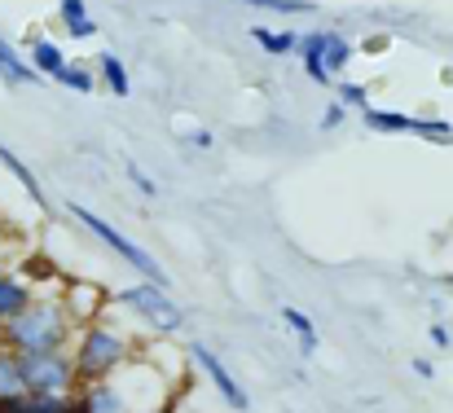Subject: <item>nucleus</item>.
I'll return each instance as SVG.
<instances>
[{"label": "nucleus", "instance_id": "obj_1", "mask_svg": "<svg viewBox=\"0 0 453 413\" xmlns=\"http://www.w3.org/2000/svg\"><path fill=\"white\" fill-rule=\"evenodd\" d=\"M0 343L13 348L18 356H31V352H71L75 321H71L62 294H35L9 325H0Z\"/></svg>", "mask_w": 453, "mask_h": 413}, {"label": "nucleus", "instance_id": "obj_2", "mask_svg": "<svg viewBox=\"0 0 453 413\" xmlns=\"http://www.w3.org/2000/svg\"><path fill=\"white\" fill-rule=\"evenodd\" d=\"M142 356V348H137V339L124 330V325H115L111 317H102V321H93V325H80L75 330V343H71V361H75V374H80V387L84 383H106V379H115L128 361H137Z\"/></svg>", "mask_w": 453, "mask_h": 413}, {"label": "nucleus", "instance_id": "obj_3", "mask_svg": "<svg viewBox=\"0 0 453 413\" xmlns=\"http://www.w3.org/2000/svg\"><path fill=\"white\" fill-rule=\"evenodd\" d=\"M66 211H71V220H80V225H84V229H88V233H93V238H97V242H102L111 256H119V260H124L133 273L142 277V281H150V286H163V290H167V273H163V264L154 260L142 242L124 238V233H119L111 220H102V216H97V211H88L84 203H66Z\"/></svg>", "mask_w": 453, "mask_h": 413}, {"label": "nucleus", "instance_id": "obj_4", "mask_svg": "<svg viewBox=\"0 0 453 413\" xmlns=\"http://www.w3.org/2000/svg\"><path fill=\"white\" fill-rule=\"evenodd\" d=\"M22 383L31 396H75L80 374L71 352H31L22 356Z\"/></svg>", "mask_w": 453, "mask_h": 413}, {"label": "nucleus", "instance_id": "obj_5", "mask_svg": "<svg viewBox=\"0 0 453 413\" xmlns=\"http://www.w3.org/2000/svg\"><path fill=\"white\" fill-rule=\"evenodd\" d=\"M115 303L119 308H128L133 317H142L146 325H154L158 334H176L180 325H185V312H180V303L163 290V286H150V281H137V286H124L119 294H115Z\"/></svg>", "mask_w": 453, "mask_h": 413}, {"label": "nucleus", "instance_id": "obj_6", "mask_svg": "<svg viewBox=\"0 0 453 413\" xmlns=\"http://www.w3.org/2000/svg\"><path fill=\"white\" fill-rule=\"evenodd\" d=\"M189 361L203 370V379L211 383V392H216V396H220V401H225V405H229L234 413H247V409H251V396L242 392V383L229 374V365H225V361H220V356H216L207 343H189Z\"/></svg>", "mask_w": 453, "mask_h": 413}, {"label": "nucleus", "instance_id": "obj_7", "mask_svg": "<svg viewBox=\"0 0 453 413\" xmlns=\"http://www.w3.org/2000/svg\"><path fill=\"white\" fill-rule=\"evenodd\" d=\"M62 303H66V312H71V321H75V330H80V325H93V321L106 317L111 294H106L97 281H66V286H62Z\"/></svg>", "mask_w": 453, "mask_h": 413}, {"label": "nucleus", "instance_id": "obj_8", "mask_svg": "<svg viewBox=\"0 0 453 413\" xmlns=\"http://www.w3.org/2000/svg\"><path fill=\"white\" fill-rule=\"evenodd\" d=\"M71 413H133V401H128V392L119 387V379L84 383V387L71 396Z\"/></svg>", "mask_w": 453, "mask_h": 413}, {"label": "nucleus", "instance_id": "obj_9", "mask_svg": "<svg viewBox=\"0 0 453 413\" xmlns=\"http://www.w3.org/2000/svg\"><path fill=\"white\" fill-rule=\"evenodd\" d=\"M31 299H35V286H31L27 277L0 269V325H9Z\"/></svg>", "mask_w": 453, "mask_h": 413}, {"label": "nucleus", "instance_id": "obj_10", "mask_svg": "<svg viewBox=\"0 0 453 413\" xmlns=\"http://www.w3.org/2000/svg\"><path fill=\"white\" fill-rule=\"evenodd\" d=\"M0 163H4V172H9V176H13V180H18L22 189H27V198H31V203H35L40 211H49V198H44V185L35 180V172H31V167H27V163H22V158H18V154H13V149L4 145V141H0Z\"/></svg>", "mask_w": 453, "mask_h": 413}, {"label": "nucleus", "instance_id": "obj_11", "mask_svg": "<svg viewBox=\"0 0 453 413\" xmlns=\"http://www.w3.org/2000/svg\"><path fill=\"white\" fill-rule=\"evenodd\" d=\"M0 80L9 84V88H22V84H40V71L31 66V62H22L18 57V49L0 35Z\"/></svg>", "mask_w": 453, "mask_h": 413}, {"label": "nucleus", "instance_id": "obj_12", "mask_svg": "<svg viewBox=\"0 0 453 413\" xmlns=\"http://www.w3.org/2000/svg\"><path fill=\"white\" fill-rule=\"evenodd\" d=\"M18 396H27V383H22V356H18L13 348L0 343V405H4V401H18Z\"/></svg>", "mask_w": 453, "mask_h": 413}, {"label": "nucleus", "instance_id": "obj_13", "mask_svg": "<svg viewBox=\"0 0 453 413\" xmlns=\"http://www.w3.org/2000/svg\"><path fill=\"white\" fill-rule=\"evenodd\" d=\"M58 13H62V27H66L71 40H88V35H97V22H93V13H88L84 0H62Z\"/></svg>", "mask_w": 453, "mask_h": 413}, {"label": "nucleus", "instance_id": "obj_14", "mask_svg": "<svg viewBox=\"0 0 453 413\" xmlns=\"http://www.w3.org/2000/svg\"><path fill=\"white\" fill-rule=\"evenodd\" d=\"M251 40L269 53V57H287V53H300V35L296 31H269V27H251Z\"/></svg>", "mask_w": 453, "mask_h": 413}, {"label": "nucleus", "instance_id": "obj_15", "mask_svg": "<svg viewBox=\"0 0 453 413\" xmlns=\"http://www.w3.org/2000/svg\"><path fill=\"white\" fill-rule=\"evenodd\" d=\"M361 124H365V133H383V137H401V133H410L414 128V119L410 115H396V111H361Z\"/></svg>", "mask_w": 453, "mask_h": 413}, {"label": "nucleus", "instance_id": "obj_16", "mask_svg": "<svg viewBox=\"0 0 453 413\" xmlns=\"http://www.w3.org/2000/svg\"><path fill=\"white\" fill-rule=\"evenodd\" d=\"M97 80H102V84H106V88H111L115 97H128V93H133L128 66H124V62L115 57V53H102V57H97Z\"/></svg>", "mask_w": 453, "mask_h": 413}, {"label": "nucleus", "instance_id": "obj_17", "mask_svg": "<svg viewBox=\"0 0 453 413\" xmlns=\"http://www.w3.org/2000/svg\"><path fill=\"white\" fill-rule=\"evenodd\" d=\"M352 57H357V44H352L348 35L330 31V40H326V57H321V62H326V71L339 80V75L348 71V62H352Z\"/></svg>", "mask_w": 453, "mask_h": 413}, {"label": "nucleus", "instance_id": "obj_18", "mask_svg": "<svg viewBox=\"0 0 453 413\" xmlns=\"http://www.w3.org/2000/svg\"><path fill=\"white\" fill-rule=\"evenodd\" d=\"M31 66L49 80H58V71L66 66V53L53 44V40H31Z\"/></svg>", "mask_w": 453, "mask_h": 413}, {"label": "nucleus", "instance_id": "obj_19", "mask_svg": "<svg viewBox=\"0 0 453 413\" xmlns=\"http://www.w3.org/2000/svg\"><path fill=\"white\" fill-rule=\"evenodd\" d=\"M58 84L71 88V93H93V88H97V75H93L84 62H66V66L58 71Z\"/></svg>", "mask_w": 453, "mask_h": 413}, {"label": "nucleus", "instance_id": "obj_20", "mask_svg": "<svg viewBox=\"0 0 453 413\" xmlns=\"http://www.w3.org/2000/svg\"><path fill=\"white\" fill-rule=\"evenodd\" d=\"M343 111H370V88L357 84V80H339V97H334Z\"/></svg>", "mask_w": 453, "mask_h": 413}, {"label": "nucleus", "instance_id": "obj_21", "mask_svg": "<svg viewBox=\"0 0 453 413\" xmlns=\"http://www.w3.org/2000/svg\"><path fill=\"white\" fill-rule=\"evenodd\" d=\"M410 133L423 137V141H436V145H453V124L449 119H414Z\"/></svg>", "mask_w": 453, "mask_h": 413}, {"label": "nucleus", "instance_id": "obj_22", "mask_svg": "<svg viewBox=\"0 0 453 413\" xmlns=\"http://www.w3.org/2000/svg\"><path fill=\"white\" fill-rule=\"evenodd\" d=\"M251 9H269V13H291V18H303V13H317L312 0H242Z\"/></svg>", "mask_w": 453, "mask_h": 413}, {"label": "nucleus", "instance_id": "obj_23", "mask_svg": "<svg viewBox=\"0 0 453 413\" xmlns=\"http://www.w3.org/2000/svg\"><path fill=\"white\" fill-rule=\"evenodd\" d=\"M278 321H282V325H287V330H291L296 339H308V334H317V330H312V317H308V312H300V308H291V303H287V308L278 312Z\"/></svg>", "mask_w": 453, "mask_h": 413}, {"label": "nucleus", "instance_id": "obj_24", "mask_svg": "<svg viewBox=\"0 0 453 413\" xmlns=\"http://www.w3.org/2000/svg\"><path fill=\"white\" fill-rule=\"evenodd\" d=\"M124 172H128V180H133V185H137V189H142L146 198H154V194H158V185H154V180L146 176V172H142V167H137V163H133V158L124 163Z\"/></svg>", "mask_w": 453, "mask_h": 413}, {"label": "nucleus", "instance_id": "obj_25", "mask_svg": "<svg viewBox=\"0 0 453 413\" xmlns=\"http://www.w3.org/2000/svg\"><path fill=\"white\" fill-rule=\"evenodd\" d=\"M343 115H348V111H343L339 102H330V106L321 111V133H334V128L343 124Z\"/></svg>", "mask_w": 453, "mask_h": 413}, {"label": "nucleus", "instance_id": "obj_26", "mask_svg": "<svg viewBox=\"0 0 453 413\" xmlns=\"http://www.w3.org/2000/svg\"><path fill=\"white\" fill-rule=\"evenodd\" d=\"M427 339H432V343H436L441 352H453V334H449V330H445V325H441V321H436V325L427 330Z\"/></svg>", "mask_w": 453, "mask_h": 413}, {"label": "nucleus", "instance_id": "obj_27", "mask_svg": "<svg viewBox=\"0 0 453 413\" xmlns=\"http://www.w3.org/2000/svg\"><path fill=\"white\" fill-rule=\"evenodd\" d=\"M410 370H414L418 379H436V365H432L427 356H414V365H410Z\"/></svg>", "mask_w": 453, "mask_h": 413}, {"label": "nucleus", "instance_id": "obj_28", "mask_svg": "<svg viewBox=\"0 0 453 413\" xmlns=\"http://www.w3.org/2000/svg\"><path fill=\"white\" fill-rule=\"evenodd\" d=\"M189 145H194V149H211V145H216V137H211L207 128H198V133H189Z\"/></svg>", "mask_w": 453, "mask_h": 413}, {"label": "nucleus", "instance_id": "obj_29", "mask_svg": "<svg viewBox=\"0 0 453 413\" xmlns=\"http://www.w3.org/2000/svg\"><path fill=\"white\" fill-rule=\"evenodd\" d=\"M296 348H300V356H312V352L321 348V339H317V334H308V339H296Z\"/></svg>", "mask_w": 453, "mask_h": 413}, {"label": "nucleus", "instance_id": "obj_30", "mask_svg": "<svg viewBox=\"0 0 453 413\" xmlns=\"http://www.w3.org/2000/svg\"><path fill=\"white\" fill-rule=\"evenodd\" d=\"M361 49H365V53H383V49H388V35H370Z\"/></svg>", "mask_w": 453, "mask_h": 413}, {"label": "nucleus", "instance_id": "obj_31", "mask_svg": "<svg viewBox=\"0 0 453 413\" xmlns=\"http://www.w3.org/2000/svg\"><path fill=\"white\" fill-rule=\"evenodd\" d=\"M137 413H176V401H167V405H158V409H137Z\"/></svg>", "mask_w": 453, "mask_h": 413}, {"label": "nucleus", "instance_id": "obj_32", "mask_svg": "<svg viewBox=\"0 0 453 413\" xmlns=\"http://www.w3.org/2000/svg\"><path fill=\"white\" fill-rule=\"evenodd\" d=\"M441 281H445V286H449V290H453V273H445V277H441Z\"/></svg>", "mask_w": 453, "mask_h": 413}]
</instances>
